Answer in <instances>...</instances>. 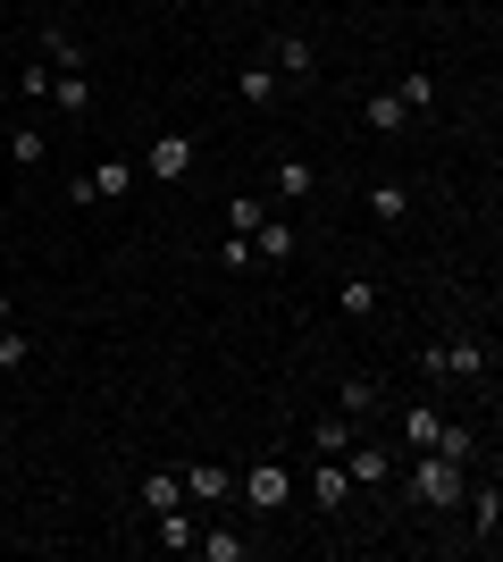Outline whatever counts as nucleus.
<instances>
[{
	"label": "nucleus",
	"mask_w": 503,
	"mask_h": 562,
	"mask_svg": "<svg viewBox=\"0 0 503 562\" xmlns=\"http://www.w3.org/2000/svg\"><path fill=\"white\" fill-rule=\"evenodd\" d=\"M403 487H411V504H420V513H454L461 487H470V470L420 446V453H411V470H403Z\"/></svg>",
	"instance_id": "obj_1"
},
{
	"label": "nucleus",
	"mask_w": 503,
	"mask_h": 562,
	"mask_svg": "<svg viewBox=\"0 0 503 562\" xmlns=\"http://www.w3.org/2000/svg\"><path fill=\"white\" fill-rule=\"evenodd\" d=\"M236 495H243V504H252V513H286L294 479H286V470H277V462H252V470H243V479H236Z\"/></svg>",
	"instance_id": "obj_2"
},
{
	"label": "nucleus",
	"mask_w": 503,
	"mask_h": 562,
	"mask_svg": "<svg viewBox=\"0 0 503 562\" xmlns=\"http://www.w3.org/2000/svg\"><path fill=\"white\" fill-rule=\"evenodd\" d=\"M118 193H135V160H101L93 177L68 186V202H118Z\"/></svg>",
	"instance_id": "obj_3"
},
{
	"label": "nucleus",
	"mask_w": 503,
	"mask_h": 562,
	"mask_svg": "<svg viewBox=\"0 0 503 562\" xmlns=\"http://www.w3.org/2000/svg\"><path fill=\"white\" fill-rule=\"evenodd\" d=\"M176 479H185V504H193V513H210V504H227V495H236V470H202V462H185Z\"/></svg>",
	"instance_id": "obj_4"
},
{
	"label": "nucleus",
	"mask_w": 503,
	"mask_h": 562,
	"mask_svg": "<svg viewBox=\"0 0 503 562\" xmlns=\"http://www.w3.org/2000/svg\"><path fill=\"white\" fill-rule=\"evenodd\" d=\"M268 68L286 76V85H311V76H319V50L302 43V34H277V43H268Z\"/></svg>",
	"instance_id": "obj_5"
},
{
	"label": "nucleus",
	"mask_w": 503,
	"mask_h": 562,
	"mask_svg": "<svg viewBox=\"0 0 503 562\" xmlns=\"http://www.w3.org/2000/svg\"><path fill=\"white\" fill-rule=\"evenodd\" d=\"M311 504H319V513H344V504H353V470L335 462V453H319V470H311Z\"/></svg>",
	"instance_id": "obj_6"
},
{
	"label": "nucleus",
	"mask_w": 503,
	"mask_h": 562,
	"mask_svg": "<svg viewBox=\"0 0 503 562\" xmlns=\"http://www.w3.org/2000/svg\"><path fill=\"white\" fill-rule=\"evenodd\" d=\"M151 177H160V186L193 177V135H151Z\"/></svg>",
	"instance_id": "obj_7"
},
{
	"label": "nucleus",
	"mask_w": 503,
	"mask_h": 562,
	"mask_svg": "<svg viewBox=\"0 0 503 562\" xmlns=\"http://www.w3.org/2000/svg\"><path fill=\"white\" fill-rule=\"evenodd\" d=\"M151 546H160V554H193V504H168V513H151Z\"/></svg>",
	"instance_id": "obj_8"
},
{
	"label": "nucleus",
	"mask_w": 503,
	"mask_h": 562,
	"mask_svg": "<svg viewBox=\"0 0 503 562\" xmlns=\"http://www.w3.org/2000/svg\"><path fill=\"white\" fill-rule=\"evenodd\" d=\"M361 126H369V135H403V126H411L403 93H369V101H361Z\"/></svg>",
	"instance_id": "obj_9"
},
{
	"label": "nucleus",
	"mask_w": 503,
	"mask_h": 562,
	"mask_svg": "<svg viewBox=\"0 0 503 562\" xmlns=\"http://www.w3.org/2000/svg\"><path fill=\"white\" fill-rule=\"evenodd\" d=\"M361 202H369V218H378V227H395V218L411 211V186H403V177H378V186L361 193Z\"/></svg>",
	"instance_id": "obj_10"
},
{
	"label": "nucleus",
	"mask_w": 503,
	"mask_h": 562,
	"mask_svg": "<svg viewBox=\"0 0 503 562\" xmlns=\"http://www.w3.org/2000/svg\"><path fill=\"white\" fill-rule=\"evenodd\" d=\"M487 370H495V345H479V336L445 345V378H487Z\"/></svg>",
	"instance_id": "obj_11"
},
{
	"label": "nucleus",
	"mask_w": 503,
	"mask_h": 562,
	"mask_svg": "<svg viewBox=\"0 0 503 562\" xmlns=\"http://www.w3.org/2000/svg\"><path fill=\"white\" fill-rule=\"evenodd\" d=\"M335 462L353 470V487H386V479H395V462H386L378 446H344V453H335Z\"/></svg>",
	"instance_id": "obj_12"
},
{
	"label": "nucleus",
	"mask_w": 503,
	"mask_h": 562,
	"mask_svg": "<svg viewBox=\"0 0 503 562\" xmlns=\"http://www.w3.org/2000/svg\"><path fill=\"white\" fill-rule=\"evenodd\" d=\"M243 244H252V260H294V227H286V218H261Z\"/></svg>",
	"instance_id": "obj_13"
},
{
	"label": "nucleus",
	"mask_w": 503,
	"mask_h": 562,
	"mask_svg": "<svg viewBox=\"0 0 503 562\" xmlns=\"http://www.w3.org/2000/svg\"><path fill=\"white\" fill-rule=\"evenodd\" d=\"M335 311L344 319H378V278H344L335 285Z\"/></svg>",
	"instance_id": "obj_14"
},
{
	"label": "nucleus",
	"mask_w": 503,
	"mask_h": 562,
	"mask_svg": "<svg viewBox=\"0 0 503 562\" xmlns=\"http://www.w3.org/2000/svg\"><path fill=\"white\" fill-rule=\"evenodd\" d=\"M43 59H50L59 76H84V50H76V34H68V25H43Z\"/></svg>",
	"instance_id": "obj_15"
},
{
	"label": "nucleus",
	"mask_w": 503,
	"mask_h": 562,
	"mask_svg": "<svg viewBox=\"0 0 503 562\" xmlns=\"http://www.w3.org/2000/svg\"><path fill=\"white\" fill-rule=\"evenodd\" d=\"M236 93L252 101V110H268V101H277V68H268V59H252V68H236Z\"/></svg>",
	"instance_id": "obj_16"
},
{
	"label": "nucleus",
	"mask_w": 503,
	"mask_h": 562,
	"mask_svg": "<svg viewBox=\"0 0 503 562\" xmlns=\"http://www.w3.org/2000/svg\"><path fill=\"white\" fill-rule=\"evenodd\" d=\"M50 101H59L68 117H84V110H93V76H59V68H50Z\"/></svg>",
	"instance_id": "obj_17"
},
{
	"label": "nucleus",
	"mask_w": 503,
	"mask_h": 562,
	"mask_svg": "<svg viewBox=\"0 0 503 562\" xmlns=\"http://www.w3.org/2000/svg\"><path fill=\"white\" fill-rule=\"evenodd\" d=\"M436 428H445V412H436V403H411V412H403V446H411V453L436 446Z\"/></svg>",
	"instance_id": "obj_18"
},
{
	"label": "nucleus",
	"mask_w": 503,
	"mask_h": 562,
	"mask_svg": "<svg viewBox=\"0 0 503 562\" xmlns=\"http://www.w3.org/2000/svg\"><path fill=\"white\" fill-rule=\"evenodd\" d=\"M277 193H286V202H311V193H319V168L311 160H277Z\"/></svg>",
	"instance_id": "obj_19"
},
{
	"label": "nucleus",
	"mask_w": 503,
	"mask_h": 562,
	"mask_svg": "<svg viewBox=\"0 0 503 562\" xmlns=\"http://www.w3.org/2000/svg\"><path fill=\"white\" fill-rule=\"evenodd\" d=\"M353 446V412H328V420H311V453H344Z\"/></svg>",
	"instance_id": "obj_20"
},
{
	"label": "nucleus",
	"mask_w": 503,
	"mask_h": 562,
	"mask_svg": "<svg viewBox=\"0 0 503 562\" xmlns=\"http://www.w3.org/2000/svg\"><path fill=\"white\" fill-rule=\"evenodd\" d=\"M193 554H202V562H243L252 546H243V538H227V529H193Z\"/></svg>",
	"instance_id": "obj_21"
},
{
	"label": "nucleus",
	"mask_w": 503,
	"mask_h": 562,
	"mask_svg": "<svg viewBox=\"0 0 503 562\" xmlns=\"http://www.w3.org/2000/svg\"><path fill=\"white\" fill-rule=\"evenodd\" d=\"M461 495H470V487H461ZM470 520H479V538L495 546V529H503V495H495V479H487V487L470 495Z\"/></svg>",
	"instance_id": "obj_22"
},
{
	"label": "nucleus",
	"mask_w": 503,
	"mask_h": 562,
	"mask_svg": "<svg viewBox=\"0 0 503 562\" xmlns=\"http://www.w3.org/2000/svg\"><path fill=\"white\" fill-rule=\"evenodd\" d=\"M428 453H445V462H461V470H470V462H479V437L445 420V428H436V446H428Z\"/></svg>",
	"instance_id": "obj_23"
},
{
	"label": "nucleus",
	"mask_w": 503,
	"mask_h": 562,
	"mask_svg": "<svg viewBox=\"0 0 503 562\" xmlns=\"http://www.w3.org/2000/svg\"><path fill=\"white\" fill-rule=\"evenodd\" d=\"M144 504H151V513L185 504V479H176V470H151V479H144Z\"/></svg>",
	"instance_id": "obj_24"
},
{
	"label": "nucleus",
	"mask_w": 503,
	"mask_h": 562,
	"mask_svg": "<svg viewBox=\"0 0 503 562\" xmlns=\"http://www.w3.org/2000/svg\"><path fill=\"white\" fill-rule=\"evenodd\" d=\"M335 403H344L353 420H361V412H378V378H369V370H361V378H344V395H335Z\"/></svg>",
	"instance_id": "obj_25"
},
{
	"label": "nucleus",
	"mask_w": 503,
	"mask_h": 562,
	"mask_svg": "<svg viewBox=\"0 0 503 562\" xmlns=\"http://www.w3.org/2000/svg\"><path fill=\"white\" fill-rule=\"evenodd\" d=\"M395 93H403V110H436V76H428V68H411Z\"/></svg>",
	"instance_id": "obj_26"
},
{
	"label": "nucleus",
	"mask_w": 503,
	"mask_h": 562,
	"mask_svg": "<svg viewBox=\"0 0 503 562\" xmlns=\"http://www.w3.org/2000/svg\"><path fill=\"white\" fill-rule=\"evenodd\" d=\"M9 151H18V168H43L50 135H34V126H18V135H9Z\"/></svg>",
	"instance_id": "obj_27"
},
{
	"label": "nucleus",
	"mask_w": 503,
	"mask_h": 562,
	"mask_svg": "<svg viewBox=\"0 0 503 562\" xmlns=\"http://www.w3.org/2000/svg\"><path fill=\"white\" fill-rule=\"evenodd\" d=\"M268 218V202H227V235H252Z\"/></svg>",
	"instance_id": "obj_28"
},
{
	"label": "nucleus",
	"mask_w": 503,
	"mask_h": 562,
	"mask_svg": "<svg viewBox=\"0 0 503 562\" xmlns=\"http://www.w3.org/2000/svg\"><path fill=\"white\" fill-rule=\"evenodd\" d=\"M25 361H34V336L9 328V336H0V370H25Z\"/></svg>",
	"instance_id": "obj_29"
},
{
	"label": "nucleus",
	"mask_w": 503,
	"mask_h": 562,
	"mask_svg": "<svg viewBox=\"0 0 503 562\" xmlns=\"http://www.w3.org/2000/svg\"><path fill=\"white\" fill-rule=\"evenodd\" d=\"M18 93L25 101H50V68H18Z\"/></svg>",
	"instance_id": "obj_30"
},
{
	"label": "nucleus",
	"mask_w": 503,
	"mask_h": 562,
	"mask_svg": "<svg viewBox=\"0 0 503 562\" xmlns=\"http://www.w3.org/2000/svg\"><path fill=\"white\" fill-rule=\"evenodd\" d=\"M0 328H9V294H0Z\"/></svg>",
	"instance_id": "obj_31"
}]
</instances>
